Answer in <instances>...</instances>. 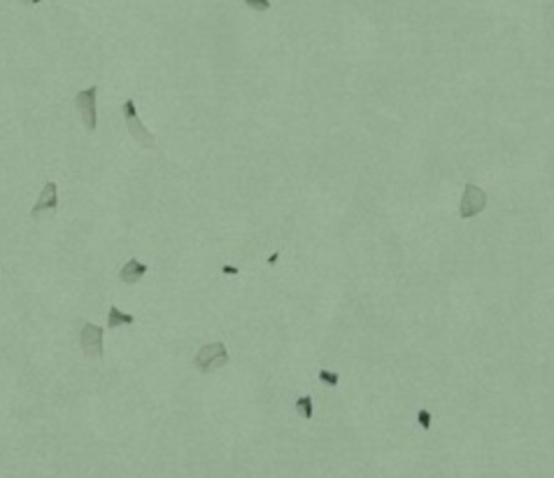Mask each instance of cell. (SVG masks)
Segmentation results:
<instances>
[{
	"instance_id": "1",
	"label": "cell",
	"mask_w": 554,
	"mask_h": 478,
	"mask_svg": "<svg viewBox=\"0 0 554 478\" xmlns=\"http://www.w3.org/2000/svg\"><path fill=\"white\" fill-rule=\"evenodd\" d=\"M226 364H228V350L224 343L203 345L194 357V366H196V371H200V373H212Z\"/></svg>"
},
{
	"instance_id": "2",
	"label": "cell",
	"mask_w": 554,
	"mask_h": 478,
	"mask_svg": "<svg viewBox=\"0 0 554 478\" xmlns=\"http://www.w3.org/2000/svg\"><path fill=\"white\" fill-rule=\"evenodd\" d=\"M124 119H126V129H129V136L137 142V145L147 147V149L157 147V140H154V136L147 131V126H142L140 117H137V110H135V103H133L131 99L124 103Z\"/></svg>"
},
{
	"instance_id": "3",
	"label": "cell",
	"mask_w": 554,
	"mask_h": 478,
	"mask_svg": "<svg viewBox=\"0 0 554 478\" xmlns=\"http://www.w3.org/2000/svg\"><path fill=\"white\" fill-rule=\"evenodd\" d=\"M487 203H489L487 194H484L477 184L466 182L464 197H461V203H459V217L461 220H473V217H477L484 208H487Z\"/></svg>"
},
{
	"instance_id": "4",
	"label": "cell",
	"mask_w": 554,
	"mask_h": 478,
	"mask_svg": "<svg viewBox=\"0 0 554 478\" xmlns=\"http://www.w3.org/2000/svg\"><path fill=\"white\" fill-rule=\"evenodd\" d=\"M96 94H98V86H89V89H84V91H79V94H75V108H77L79 114H82L84 129L89 131V134H94L96 126H98V119H96Z\"/></svg>"
},
{
	"instance_id": "5",
	"label": "cell",
	"mask_w": 554,
	"mask_h": 478,
	"mask_svg": "<svg viewBox=\"0 0 554 478\" xmlns=\"http://www.w3.org/2000/svg\"><path fill=\"white\" fill-rule=\"evenodd\" d=\"M79 345H82V353L89 360H101L103 357V329L98 325H91L86 322L82 327V334H79Z\"/></svg>"
},
{
	"instance_id": "6",
	"label": "cell",
	"mask_w": 554,
	"mask_h": 478,
	"mask_svg": "<svg viewBox=\"0 0 554 478\" xmlns=\"http://www.w3.org/2000/svg\"><path fill=\"white\" fill-rule=\"evenodd\" d=\"M56 205H59V197H56V182H47L42 187V192H40V199L36 201V205L31 208V217L36 220V217H40L42 212L56 210Z\"/></svg>"
},
{
	"instance_id": "7",
	"label": "cell",
	"mask_w": 554,
	"mask_h": 478,
	"mask_svg": "<svg viewBox=\"0 0 554 478\" xmlns=\"http://www.w3.org/2000/svg\"><path fill=\"white\" fill-rule=\"evenodd\" d=\"M142 275H147V264H142L140 259H135V257L129 259L119 271V280L126 282V285H135V282H140Z\"/></svg>"
},
{
	"instance_id": "8",
	"label": "cell",
	"mask_w": 554,
	"mask_h": 478,
	"mask_svg": "<svg viewBox=\"0 0 554 478\" xmlns=\"http://www.w3.org/2000/svg\"><path fill=\"white\" fill-rule=\"evenodd\" d=\"M135 322V318L129 313H121L117 306H109V313H107V327L109 329H117V327H129Z\"/></svg>"
},
{
	"instance_id": "9",
	"label": "cell",
	"mask_w": 554,
	"mask_h": 478,
	"mask_svg": "<svg viewBox=\"0 0 554 478\" xmlns=\"http://www.w3.org/2000/svg\"><path fill=\"white\" fill-rule=\"evenodd\" d=\"M296 411L301 413V416H303L305 420H313V416H315V404H313V397H310V394L298 397V399H296Z\"/></svg>"
},
{
	"instance_id": "10",
	"label": "cell",
	"mask_w": 554,
	"mask_h": 478,
	"mask_svg": "<svg viewBox=\"0 0 554 478\" xmlns=\"http://www.w3.org/2000/svg\"><path fill=\"white\" fill-rule=\"evenodd\" d=\"M317 378H319V383L328 385V388H336L340 376L336 371H328V368H319V373H317Z\"/></svg>"
},
{
	"instance_id": "11",
	"label": "cell",
	"mask_w": 554,
	"mask_h": 478,
	"mask_svg": "<svg viewBox=\"0 0 554 478\" xmlns=\"http://www.w3.org/2000/svg\"><path fill=\"white\" fill-rule=\"evenodd\" d=\"M245 5L254 12H268L270 10V0H245Z\"/></svg>"
},
{
	"instance_id": "12",
	"label": "cell",
	"mask_w": 554,
	"mask_h": 478,
	"mask_svg": "<svg viewBox=\"0 0 554 478\" xmlns=\"http://www.w3.org/2000/svg\"><path fill=\"white\" fill-rule=\"evenodd\" d=\"M417 423H419V427H422V429H429L431 427V413L426 411V408H419Z\"/></svg>"
},
{
	"instance_id": "13",
	"label": "cell",
	"mask_w": 554,
	"mask_h": 478,
	"mask_svg": "<svg viewBox=\"0 0 554 478\" xmlns=\"http://www.w3.org/2000/svg\"><path fill=\"white\" fill-rule=\"evenodd\" d=\"M222 273H226V275H238V273H240V268H238V266H228V264H224V266H222Z\"/></svg>"
},
{
	"instance_id": "14",
	"label": "cell",
	"mask_w": 554,
	"mask_h": 478,
	"mask_svg": "<svg viewBox=\"0 0 554 478\" xmlns=\"http://www.w3.org/2000/svg\"><path fill=\"white\" fill-rule=\"evenodd\" d=\"M277 257H280V252H275V255H270V259H268V264H270V266H273V264L277 262Z\"/></svg>"
},
{
	"instance_id": "15",
	"label": "cell",
	"mask_w": 554,
	"mask_h": 478,
	"mask_svg": "<svg viewBox=\"0 0 554 478\" xmlns=\"http://www.w3.org/2000/svg\"><path fill=\"white\" fill-rule=\"evenodd\" d=\"M21 3H31V5H40L42 0H21Z\"/></svg>"
}]
</instances>
